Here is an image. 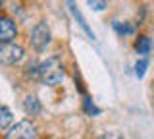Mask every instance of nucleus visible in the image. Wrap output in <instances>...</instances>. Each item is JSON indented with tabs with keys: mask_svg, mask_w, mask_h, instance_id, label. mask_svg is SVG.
I'll list each match as a JSON object with an SVG mask.
<instances>
[{
	"mask_svg": "<svg viewBox=\"0 0 154 139\" xmlns=\"http://www.w3.org/2000/svg\"><path fill=\"white\" fill-rule=\"evenodd\" d=\"M25 74H27V75H31V77H38V64H37L35 60H31V62L27 64Z\"/></svg>",
	"mask_w": 154,
	"mask_h": 139,
	"instance_id": "nucleus-11",
	"label": "nucleus"
},
{
	"mask_svg": "<svg viewBox=\"0 0 154 139\" xmlns=\"http://www.w3.org/2000/svg\"><path fill=\"white\" fill-rule=\"evenodd\" d=\"M87 2H89V6L93 8L94 12H102L106 8V0H87Z\"/></svg>",
	"mask_w": 154,
	"mask_h": 139,
	"instance_id": "nucleus-12",
	"label": "nucleus"
},
{
	"mask_svg": "<svg viewBox=\"0 0 154 139\" xmlns=\"http://www.w3.org/2000/svg\"><path fill=\"white\" fill-rule=\"evenodd\" d=\"M0 8H2V0H0Z\"/></svg>",
	"mask_w": 154,
	"mask_h": 139,
	"instance_id": "nucleus-15",
	"label": "nucleus"
},
{
	"mask_svg": "<svg viewBox=\"0 0 154 139\" xmlns=\"http://www.w3.org/2000/svg\"><path fill=\"white\" fill-rule=\"evenodd\" d=\"M146 66H148V60H146V58L137 60V64H135V75H137L139 79L144 75V71H146Z\"/></svg>",
	"mask_w": 154,
	"mask_h": 139,
	"instance_id": "nucleus-9",
	"label": "nucleus"
},
{
	"mask_svg": "<svg viewBox=\"0 0 154 139\" xmlns=\"http://www.w3.org/2000/svg\"><path fill=\"white\" fill-rule=\"evenodd\" d=\"M85 110H87L89 114H98V112H100V110L96 108L93 103H91V99H89V97H85Z\"/></svg>",
	"mask_w": 154,
	"mask_h": 139,
	"instance_id": "nucleus-13",
	"label": "nucleus"
},
{
	"mask_svg": "<svg viewBox=\"0 0 154 139\" xmlns=\"http://www.w3.org/2000/svg\"><path fill=\"white\" fill-rule=\"evenodd\" d=\"M98 139H123V135L119 131H106L104 135H100Z\"/></svg>",
	"mask_w": 154,
	"mask_h": 139,
	"instance_id": "nucleus-14",
	"label": "nucleus"
},
{
	"mask_svg": "<svg viewBox=\"0 0 154 139\" xmlns=\"http://www.w3.org/2000/svg\"><path fill=\"white\" fill-rule=\"evenodd\" d=\"M114 29L118 31L119 35H131V33H133V27L131 25H125V23H119V21L114 23Z\"/></svg>",
	"mask_w": 154,
	"mask_h": 139,
	"instance_id": "nucleus-10",
	"label": "nucleus"
},
{
	"mask_svg": "<svg viewBox=\"0 0 154 139\" xmlns=\"http://www.w3.org/2000/svg\"><path fill=\"white\" fill-rule=\"evenodd\" d=\"M23 56H25L23 46L16 45V43H0V62L12 66V64L21 62Z\"/></svg>",
	"mask_w": 154,
	"mask_h": 139,
	"instance_id": "nucleus-4",
	"label": "nucleus"
},
{
	"mask_svg": "<svg viewBox=\"0 0 154 139\" xmlns=\"http://www.w3.org/2000/svg\"><path fill=\"white\" fill-rule=\"evenodd\" d=\"M38 77L46 85L62 83L64 77H66V70H64L62 60L58 58V56H50V58H46L42 64H38Z\"/></svg>",
	"mask_w": 154,
	"mask_h": 139,
	"instance_id": "nucleus-1",
	"label": "nucleus"
},
{
	"mask_svg": "<svg viewBox=\"0 0 154 139\" xmlns=\"http://www.w3.org/2000/svg\"><path fill=\"white\" fill-rule=\"evenodd\" d=\"M23 108H25V112L29 114V116H38L41 114V100H38L37 97H33V95H29V97H25V100H23Z\"/></svg>",
	"mask_w": 154,
	"mask_h": 139,
	"instance_id": "nucleus-6",
	"label": "nucleus"
},
{
	"mask_svg": "<svg viewBox=\"0 0 154 139\" xmlns=\"http://www.w3.org/2000/svg\"><path fill=\"white\" fill-rule=\"evenodd\" d=\"M17 37V25L12 17L0 16V43H12Z\"/></svg>",
	"mask_w": 154,
	"mask_h": 139,
	"instance_id": "nucleus-5",
	"label": "nucleus"
},
{
	"mask_svg": "<svg viewBox=\"0 0 154 139\" xmlns=\"http://www.w3.org/2000/svg\"><path fill=\"white\" fill-rule=\"evenodd\" d=\"M50 41H52L50 27H48L45 21L37 23V25L33 27V31H31V45H33V49L42 52L48 45H50Z\"/></svg>",
	"mask_w": 154,
	"mask_h": 139,
	"instance_id": "nucleus-3",
	"label": "nucleus"
},
{
	"mask_svg": "<svg viewBox=\"0 0 154 139\" xmlns=\"http://www.w3.org/2000/svg\"><path fill=\"white\" fill-rule=\"evenodd\" d=\"M135 50L139 52V54H143V56H146L148 52L152 50V41H150V37H139L137 41H135Z\"/></svg>",
	"mask_w": 154,
	"mask_h": 139,
	"instance_id": "nucleus-7",
	"label": "nucleus"
},
{
	"mask_svg": "<svg viewBox=\"0 0 154 139\" xmlns=\"http://www.w3.org/2000/svg\"><path fill=\"white\" fill-rule=\"evenodd\" d=\"M14 122V114L8 106H2L0 104V129H8Z\"/></svg>",
	"mask_w": 154,
	"mask_h": 139,
	"instance_id": "nucleus-8",
	"label": "nucleus"
},
{
	"mask_svg": "<svg viewBox=\"0 0 154 139\" xmlns=\"http://www.w3.org/2000/svg\"><path fill=\"white\" fill-rule=\"evenodd\" d=\"M6 139H37V128L31 120H21L16 126L8 128Z\"/></svg>",
	"mask_w": 154,
	"mask_h": 139,
	"instance_id": "nucleus-2",
	"label": "nucleus"
}]
</instances>
